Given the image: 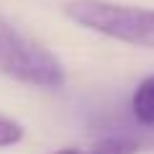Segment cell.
I'll return each mask as SVG.
<instances>
[{
	"label": "cell",
	"instance_id": "cell-1",
	"mask_svg": "<svg viewBox=\"0 0 154 154\" xmlns=\"http://www.w3.org/2000/svg\"><path fill=\"white\" fill-rule=\"evenodd\" d=\"M64 13L80 28L95 31L121 44L154 49V8L113 0H72L64 5Z\"/></svg>",
	"mask_w": 154,
	"mask_h": 154
},
{
	"label": "cell",
	"instance_id": "cell-5",
	"mask_svg": "<svg viewBox=\"0 0 154 154\" xmlns=\"http://www.w3.org/2000/svg\"><path fill=\"white\" fill-rule=\"evenodd\" d=\"M23 136H26V131H23L21 123L8 118V116H0V149H11L16 144H21Z\"/></svg>",
	"mask_w": 154,
	"mask_h": 154
},
{
	"label": "cell",
	"instance_id": "cell-2",
	"mask_svg": "<svg viewBox=\"0 0 154 154\" xmlns=\"http://www.w3.org/2000/svg\"><path fill=\"white\" fill-rule=\"evenodd\" d=\"M0 75L44 90H57L67 80L62 62L49 49L23 36L3 18H0Z\"/></svg>",
	"mask_w": 154,
	"mask_h": 154
},
{
	"label": "cell",
	"instance_id": "cell-6",
	"mask_svg": "<svg viewBox=\"0 0 154 154\" xmlns=\"http://www.w3.org/2000/svg\"><path fill=\"white\" fill-rule=\"evenodd\" d=\"M144 131H146V134H144L141 139H136V141H139V144H149V146H154V128H144Z\"/></svg>",
	"mask_w": 154,
	"mask_h": 154
},
{
	"label": "cell",
	"instance_id": "cell-4",
	"mask_svg": "<svg viewBox=\"0 0 154 154\" xmlns=\"http://www.w3.org/2000/svg\"><path fill=\"white\" fill-rule=\"evenodd\" d=\"M131 116L141 128H154V75L136 85L131 95Z\"/></svg>",
	"mask_w": 154,
	"mask_h": 154
},
{
	"label": "cell",
	"instance_id": "cell-3",
	"mask_svg": "<svg viewBox=\"0 0 154 154\" xmlns=\"http://www.w3.org/2000/svg\"><path fill=\"white\" fill-rule=\"evenodd\" d=\"M141 144L131 136H108V139H98L93 144L85 146H64L57 149L51 154H139Z\"/></svg>",
	"mask_w": 154,
	"mask_h": 154
}]
</instances>
